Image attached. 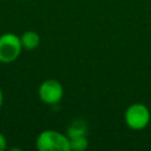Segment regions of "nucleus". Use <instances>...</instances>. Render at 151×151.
I'll return each mask as SVG.
<instances>
[{
  "label": "nucleus",
  "mask_w": 151,
  "mask_h": 151,
  "mask_svg": "<svg viewBox=\"0 0 151 151\" xmlns=\"http://www.w3.org/2000/svg\"><path fill=\"white\" fill-rule=\"evenodd\" d=\"M35 146L39 151H71L67 134L52 129L44 130L38 134Z\"/></svg>",
  "instance_id": "nucleus-1"
},
{
  "label": "nucleus",
  "mask_w": 151,
  "mask_h": 151,
  "mask_svg": "<svg viewBox=\"0 0 151 151\" xmlns=\"http://www.w3.org/2000/svg\"><path fill=\"white\" fill-rule=\"evenodd\" d=\"M87 130H88V126L84 119H76L67 127L66 134L68 138L77 137V136H87Z\"/></svg>",
  "instance_id": "nucleus-6"
},
{
  "label": "nucleus",
  "mask_w": 151,
  "mask_h": 151,
  "mask_svg": "<svg viewBox=\"0 0 151 151\" xmlns=\"http://www.w3.org/2000/svg\"><path fill=\"white\" fill-rule=\"evenodd\" d=\"M38 96L44 104L55 105L64 97V87L57 79H46L39 85Z\"/></svg>",
  "instance_id": "nucleus-4"
},
{
  "label": "nucleus",
  "mask_w": 151,
  "mask_h": 151,
  "mask_svg": "<svg viewBox=\"0 0 151 151\" xmlns=\"http://www.w3.org/2000/svg\"><path fill=\"white\" fill-rule=\"evenodd\" d=\"M2 103H4V92H2V90L0 87V107L2 106Z\"/></svg>",
  "instance_id": "nucleus-9"
},
{
  "label": "nucleus",
  "mask_w": 151,
  "mask_h": 151,
  "mask_svg": "<svg viewBox=\"0 0 151 151\" xmlns=\"http://www.w3.org/2000/svg\"><path fill=\"white\" fill-rule=\"evenodd\" d=\"M6 146H7V139H6V137L0 132V151L5 150Z\"/></svg>",
  "instance_id": "nucleus-8"
},
{
  "label": "nucleus",
  "mask_w": 151,
  "mask_h": 151,
  "mask_svg": "<svg viewBox=\"0 0 151 151\" xmlns=\"http://www.w3.org/2000/svg\"><path fill=\"white\" fill-rule=\"evenodd\" d=\"M124 120L127 127L131 130L134 131L144 130L151 120V113L145 104L133 103L130 106H127V109L125 110Z\"/></svg>",
  "instance_id": "nucleus-2"
},
{
  "label": "nucleus",
  "mask_w": 151,
  "mask_h": 151,
  "mask_svg": "<svg viewBox=\"0 0 151 151\" xmlns=\"http://www.w3.org/2000/svg\"><path fill=\"white\" fill-rule=\"evenodd\" d=\"M22 1H26V0H22Z\"/></svg>",
  "instance_id": "nucleus-10"
},
{
  "label": "nucleus",
  "mask_w": 151,
  "mask_h": 151,
  "mask_svg": "<svg viewBox=\"0 0 151 151\" xmlns=\"http://www.w3.org/2000/svg\"><path fill=\"white\" fill-rule=\"evenodd\" d=\"M20 41L24 50L33 51L40 45V35L34 31H26L20 35Z\"/></svg>",
  "instance_id": "nucleus-5"
},
{
  "label": "nucleus",
  "mask_w": 151,
  "mask_h": 151,
  "mask_svg": "<svg viewBox=\"0 0 151 151\" xmlns=\"http://www.w3.org/2000/svg\"><path fill=\"white\" fill-rule=\"evenodd\" d=\"M22 50L20 37L17 34L4 33L0 35V63H13L19 58Z\"/></svg>",
  "instance_id": "nucleus-3"
},
{
  "label": "nucleus",
  "mask_w": 151,
  "mask_h": 151,
  "mask_svg": "<svg viewBox=\"0 0 151 151\" xmlns=\"http://www.w3.org/2000/svg\"><path fill=\"white\" fill-rule=\"evenodd\" d=\"M70 147L71 151H85L88 147L87 136H77L70 138Z\"/></svg>",
  "instance_id": "nucleus-7"
}]
</instances>
